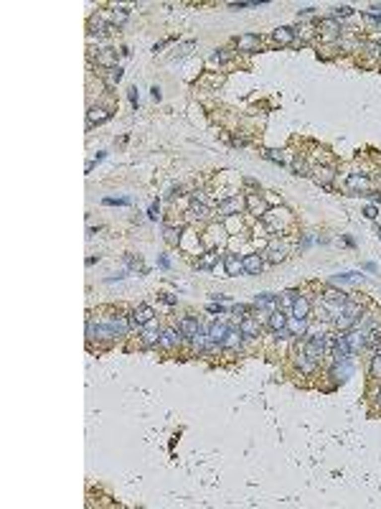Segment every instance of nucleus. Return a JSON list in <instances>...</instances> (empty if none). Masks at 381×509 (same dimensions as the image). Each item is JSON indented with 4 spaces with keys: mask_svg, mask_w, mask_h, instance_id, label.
Segmentation results:
<instances>
[{
    "mask_svg": "<svg viewBox=\"0 0 381 509\" xmlns=\"http://www.w3.org/2000/svg\"><path fill=\"white\" fill-rule=\"evenodd\" d=\"M366 49H369V54H374V56L381 54V46H379V43H366Z\"/></svg>",
    "mask_w": 381,
    "mask_h": 509,
    "instance_id": "obj_44",
    "label": "nucleus"
},
{
    "mask_svg": "<svg viewBox=\"0 0 381 509\" xmlns=\"http://www.w3.org/2000/svg\"><path fill=\"white\" fill-rule=\"evenodd\" d=\"M376 403H379V405H381V390H379V392H376Z\"/></svg>",
    "mask_w": 381,
    "mask_h": 509,
    "instance_id": "obj_49",
    "label": "nucleus"
},
{
    "mask_svg": "<svg viewBox=\"0 0 381 509\" xmlns=\"http://www.w3.org/2000/svg\"><path fill=\"white\" fill-rule=\"evenodd\" d=\"M148 216H150V219H158V204L150 206V214H148Z\"/></svg>",
    "mask_w": 381,
    "mask_h": 509,
    "instance_id": "obj_46",
    "label": "nucleus"
},
{
    "mask_svg": "<svg viewBox=\"0 0 381 509\" xmlns=\"http://www.w3.org/2000/svg\"><path fill=\"white\" fill-rule=\"evenodd\" d=\"M122 74H125V72H122V66H112L109 74H107V84H109V87H115V84L122 79Z\"/></svg>",
    "mask_w": 381,
    "mask_h": 509,
    "instance_id": "obj_30",
    "label": "nucleus"
},
{
    "mask_svg": "<svg viewBox=\"0 0 381 509\" xmlns=\"http://www.w3.org/2000/svg\"><path fill=\"white\" fill-rule=\"evenodd\" d=\"M178 331H181L183 336H196L198 331H201V323H198L196 318L186 316V318H181V321H178Z\"/></svg>",
    "mask_w": 381,
    "mask_h": 509,
    "instance_id": "obj_8",
    "label": "nucleus"
},
{
    "mask_svg": "<svg viewBox=\"0 0 381 509\" xmlns=\"http://www.w3.org/2000/svg\"><path fill=\"white\" fill-rule=\"evenodd\" d=\"M236 46H239V51H254L259 46V36L257 33H244V36L236 38Z\"/></svg>",
    "mask_w": 381,
    "mask_h": 509,
    "instance_id": "obj_11",
    "label": "nucleus"
},
{
    "mask_svg": "<svg viewBox=\"0 0 381 509\" xmlns=\"http://www.w3.org/2000/svg\"><path fill=\"white\" fill-rule=\"evenodd\" d=\"M158 262H160V268H168V265H170V262H168V257H165V255H163V257H160V260H158Z\"/></svg>",
    "mask_w": 381,
    "mask_h": 509,
    "instance_id": "obj_48",
    "label": "nucleus"
},
{
    "mask_svg": "<svg viewBox=\"0 0 381 509\" xmlns=\"http://www.w3.org/2000/svg\"><path fill=\"white\" fill-rule=\"evenodd\" d=\"M312 179H315L318 184H323V186L328 189L330 181H333V171H330V168H315V171H312Z\"/></svg>",
    "mask_w": 381,
    "mask_h": 509,
    "instance_id": "obj_21",
    "label": "nucleus"
},
{
    "mask_svg": "<svg viewBox=\"0 0 381 509\" xmlns=\"http://www.w3.org/2000/svg\"><path fill=\"white\" fill-rule=\"evenodd\" d=\"M181 331H175V328H168V331H163L160 334V346H165V349H173L178 341H181Z\"/></svg>",
    "mask_w": 381,
    "mask_h": 509,
    "instance_id": "obj_15",
    "label": "nucleus"
},
{
    "mask_svg": "<svg viewBox=\"0 0 381 509\" xmlns=\"http://www.w3.org/2000/svg\"><path fill=\"white\" fill-rule=\"evenodd\" d=\"M152 316H155V311L150 305H138L130 313V321H132V326H148V323H152Z\"/></svg>",
    "mask_w": 381,
    "mask_h": 509,
    "instance_id": "obj_2",
    "label": "nucleus"
},
{
    "mask_svg": "<svg viewBox=\"0 0 381 509\" xmlns=\"http://www.w3.org/2000/svg\"><path fill=\"white\" fill-rule=\"evenodd\" d=\"M298 364H300V369H303V372H312L318 362H312V359L307 357V354L303 351V354H300V359H298Z\"/></svg>",
    "mask_w": 381,
    "mask_h": 509,
    "instance_id": "obj_33",
    "label": "nucleus"
},
{
    "mask_svg": "<svg viewBox=\"0 0 381 509\" xmlns=\"http://www.w3.org/2000/svg\"><path fill=\"white\" fill-rule=\"evenodd\" d=\"M89 28H92V31H89L92 36H94V33H97V36H104V33L112 31V26L107 23V20H102V18H92V20H89Z\"/></svg>",
    "mask_w": 381,
    "mask_h": 509,
    "instance_id": "obj_19",
    "label": "nucleus"
},
{
    "mask_svg": "<svg viewBox=\"0 0 381 509\" xmlns=\"http://www.w3.org/2000/svg\"><path fill=\"white\" fill-rule=\"evenodd\" d=\"M318 28H320L323 38H328V41H333L335 36L341 33V26H338V20H333V18H323L320 23H318Z\"/></svg>",
    "mask_w": 381,
    "mask_h": 509,
    "instance_id": "obj_6",
    "label": "nucleus"
},
{
    "mask_svg": "<svg viewBox=\"0 0 381 509\" xmlns=\"http://www.w3.org/2000/svg\"><path fill=\"white\" fill-rule=\"evenodd\" d=\"M236 344H239V334H234V331H229V334H227V339L221 341V346H227V349H234Z\"/></svg>",
    "mask_w": 381,
    "mask_h": 509,
    "instance_id": "obj_38",
    "label": "nucleus"
},
{
    "mask_svg": "<svg viewBox=\"0 0 381 509\" xmlns=\"http://www.w3.org/2000/svg\"><path fill=\"white\" fill-rule=\"evenodd\" d=\"M246 311H249V305H244V303H236V305H231V313H234L236 318H239V316L244 318V313H246Z\"/></svg>",
    "mask_w": 381,
    "mask_h": 509,
    "instance_id": "obj_41",
    "label": "nucleus"
},
{
    "mask_svg": "<svg viewBox=\"0 0 381 509\" xmlns=\"http://www.w3.org/2000/svg\"><path fill=\"white\" fill-rule=\"evenodd\" d=\"M371 377L381 380V354H376V357L371 359Z\"/></svg>",
    "mask_w": 381,
    "mask_h": 509,
    "instance_id": "obj_37",
    "label": "nucleus"
},
{
    "mask_svg": "<svg viewBox=\"0 0 381 509\" xmlns=\"http://www.w3.org/2000/svg\"><path fill=\"white\" fill-rule=\"evenodd\" d=\"M246 206H249V211L252 214H267V202L264 199H259L257 194H249V199H246Z\"/></svg>",
    "mask_w": 381,
    "mask_h": 509,
    "instance_id": "obj_16",
    "label": "nucleus"
},
{
    "mask_svg": "<svg viewBox=\"0 0 381 509\" xmlns=\"http://www.w3.org/2000/svg\"><path fill=\"white\" fill-rule=\"evenodd\" d=\"M264 158H267V161H272V163H280V166L285 163V156H282L280 150H264Z\"/></svg>",
    "mask_w": 381,
    "mask_h": 509,
    "instance_id": "obj_36",
    "label": "nucleus"
},
{
    "mask_svg": "<svg viewBox=\"0 0 381 509\" xmlns=\"http://www.w3.org/2000/svg\"><path fill=\"white\" fill-rule=\"evenodd\" d=\"M86 117H89V127H92V125L107 122V120H109V112H107V109H102V107H92Z\"/></svg>",
    "mask_w": 381,
    "mask_h": 509,
    "instance_id": "obj_18",
    "label": "nucleus"
},
{
    "mask_svg": "<svg viewBox=\"0 0 381 509\" xmlns=\"http://www.w3.org/2000/svg\"><path fill=\"white\" fill-rule=\"evenodd\" d=\"M325 301H330V303H338V305H343L348 298H346V293H341V291H333V288H328L325 291Z\"/></svg>",
    "mask_w": 381,
    "mask_h": 509,
    "instance_id": "obj_29",
    "label": "nucleus"
},
{
    "mask_svg": "<svg viewBox=\"0 0 381 509\" xmlns=\"http://www.w3.org/2000/svg\"><path fill=\"white\" fill-rule=\"evenodd\" d=\"M364 214H366L369 219H376V206H366V209H364Z\"/></svg>",
    "mask_w": 381,
    "mask_h": 509,
    "instance_id": "obj_45",
    "label": "nucleus"
},
{
    "mask_svg": "<svg viewBox=\"0 0 381 509\" xmlns=\"http://www.w3.org/2000/svg\"><path fill=\"white\" fill-rule=\"evenodd\" d=\"M348 15H353V8H348V5H338V8H333V20L335 18H348Z\"/></svg>",
    "mask_w": 381,
    "mask_h": 509,
    "instance_id": "obj_35",
    "label": "nucleus"
},
{
    "mask_svg": "<svg viewBox=\"0 0 381 509\" xmlns=\"http://www.w3.org/2000/svg\"><path fill=\"white\" fill-rule=\"evenodd\" d=\"M285 326H287V316L282 311H272L270 313V328L272 331H282Z\"/></svg>",
    "mask_w": 381,
    "mask_h": 509,
    "instance_id": "obj_23",
    "label": "nucleus"
},
{
    "mask_svg": "<svg viewBox=\"0 0 381 509\" xmlns=\"http://www.w3.org/2000/svg\"><path fill=\"white\" fill-rule=\"evenodd\" d=\"M293 313H295L298 321H307V316H310V301H307L305 296H300V298L293 303Z\"/></svg>",
    "mask_w": 381,
    "mask_h": 509,
    "instance_id": "obj_10",
    "label": "nucleus"
},
{
    "mask_svg": "<svg viewBox=\"0 0 381 509\" xmlns=\"http://www.w3.org/2000/svg\"><path fill=\"white\" fill-rule=\"evenodd\" d=\"M224 268H227V275H239L244 270V262L239 260V255H224Z\"/></svg>",
    "mask_w": 381,
    "mask_h": 509,
    "instance_id": "obj_9",
    "label": "nucleus"
},
{
    "mask_svg": "<svg viewBox=\"0 0 381 509\" xmlns=\"http://www.w3.org/2000/svg\"><path fill=\"white\" fill-rule=\"evenodd\" d=\"M272 38H275V43H280V46H287V43L295 41V28L282 26V28H277V31L272 33Z\"/></svg>",
    "mask_w": 381,
    "mask_h": 509,
    "instance_id": "obj_12",
    "label": "nucleus"
},
{
    "mask_svg": "<svg viewBox=\"0 0 381 509\" xmlns=\"http://www.w3.org/2000/svg\"><path fill=\"white\" fill-rule=\"evenodd\" d=\"M348 374H351V364H348V359H346V362H338V364L333 367V377H335V380H341V382H343V380H348Z\"/></svg>",
    "mask_w": 381,
    "mask_h": 509,
    "instance_id": "obj_24",
    "label": "nucleus"
},
{
    "mask_svg": "<svg viewBox=\"0 0 381 509\" xmlns=\"http://www.w3.org/2000/svg\"><path fill=\"white\" fill-rule=\"evenodd\" d=\"M346 186H348V191H364V189H369V179L366 176H348Z\"/></svg>",
    "mask_w": 381,
    "mask_h": 509,
    "instance_id": "obj_20",
    "label": "nucleus"
},
{
    "mask_svg": "<svg viewBox=\"0 0 381 509\" xmlns=\"http://www.w3.org/2000/svg\"><path fill=\"white\" fill-rule=\"evenodd\" d=\"M241 199H224V202H219V214L221 216H231V214H239L241 211Z\"/></svg>",
    "mask_w": 381,
    "mask_h": 509,
    "instance_id": "obj_7",
    "label": "nucleus"
},
{
    "mask_svg": "<svg viewBox=\"0 0 381 509\" xmlns=\"http://www.w3.org/2000/svg\"><path fill=\"white\" fill-rule=\"evenodd\" d=\"M241 262H244V273H249V275H259L262 268H264V257L257 255V252H254V255H246Z\"/></svg>",
    "mask_w": 381,
    "mask_h": 509,
    "instance_id": "obj_4",
    "label": "nucleus"
},
{
    "mask_svg": "<svg viewBox=\"0 0 381 509\" xmlns=\"http://www.w3.org/2000/svg\"><path fill=\"white\" fill-rule=\"evenodd\" d=\"M275 303H277V298L272 296V293H262V296H257L254 298V308H264V311H277L275 308Z\"/></svg>",
    "mask_w": 381,
    "mask_h": 509,
    "instance_id": "obj_14",
    "label": "nucleus"
},
{
    "mask_svg": "<svg viewBox=\"0 0 381 509\" xmlns=\"http://www.w3.org/2000/svg\"><path fill=\"white\" fill-rule=\"evenodd\" d=\"M104 204L112 206V204H130V199H104Z\"/></svg>",
    "mask_w": 381,
    "mask_h": 509,
    "instance_id": "obj_43",
    "label": "nucleus"
},
{
    "mask_svg": "<svg viewBox=\"0 0 381 509\" xmlns=\"http://www.w3.org/2000/svg\"><path fill=\"white\" fill-rule=\"evenodd\" d=\"M325 349H328V344H325V339L323 336H312V339H307V344H305V354L312 359V362H318L323 354H325Z\"/></svg>",
    "mask_w": 381,
    "mask_h": 509,
    "instance_id": "obj_1",
    "label": "nucleus"
},
{
    "mask_svg": "<svg viewBox=\"0 0 381 509\" xmlns=\"http://www.w3.org/2000/svg\"><path fill=\"white\" fill-rule=\"evenodd\" d=\"M346 339H348V344H351L353 351H358V349H364V346H366V334H364V331H361V334H358V331H351Z\"/></svg>",
    "mask_w": 381,
    "mask_h": 509,
    "instance_id": "obj_22",
    "label": "nucleus"
},
{
    "mask_svg": "<svg viewBox=\"0 0 381 509\" xmlns=\"http://www.w3.org/2000/svg\"><path fill=\"white\" fill-rule=\"evenodd\" d=\"M239 331H241V336H249V339H254V336H259L262 326H259V321H257V318L244 316V318L239 321Z\"/></svg>",
    "mask_w": 381,
    "mask_h": 509,
    "instance_id": "obj_5",
    "label": "nucleus"
},
{
    "mask_svg": "<svg viewBox=\"0 0 381 509\" xmlns=\"http://www.w3.org/2000/svg\"><path fill=\"white\" fill-rule=\"evenodd\" d=\"M216 262H219V252H206V257H201L196 265H198L201 270H211Z\"/></svg>",
    "mask_w": 381,
    "mask_h": 509,
    "instance_id": "obj_26",
    "label": "nucleus"
},
{
    "mask_svg": "<svg viewBox=\"0 0 381 509\" xmlns=\"http://www.w3.org/2000/svg\"><path fill=\"white\" fill-rule=\"evenodd\" d=\"M285 252H287V250H285L282 245H280V247L275 245V247L267 250V260H270V262H282V260H285Z\"/></svg>",
    "mask_w": 381,
    "mask_h": 509,
    "instance_id": "obj_28",
    "label": "nucleus"
},
{
    "mask_svg": "<svg viewBox=\"0 0 381 509\" xmlns=\"http://www.w3.org/2000/svg\"><path fill=\"white\" fill-rule=\"evenodd\" d=\"M193 46H196L193 41L183 43V46H178V49H175V56H186V54H191V49H193Z\"/></svg>",
    "mask_w": 381,
    "mask_h": 509,
    "instance_id": "obj_42",
    "label": "nucleus"
},
{
    "mask_svg": "<svg viewBox=\"0 0 381 509\" xmlns=\"http://www.w3.org/2000/svg\"><path fill=\"white\" fill-rule=\"evenodd\" d=\"M227 334H229V328L224 326V323H211V328H209V341H214V344L221 346V341L227 339Z\"/></svg>",
    "mask_w": 381,
    "mask_h": 509,
    "instance_id": "obj_13",
    "label": "nucleus"
},
{
    "mask_svg": "<svg viewBox=\"0 0 381 509\" xmlns=\"http://www.w3.org/2000/svg\"><path fill=\"white\" fill-rule=\"evenodd\" d=\"M130 102L138 104V90H130Z\"/></svg>",
    "mask_w": 381,
    "mask_h": 509,
    "instance_id": "obj_47",
    "label": "nucleus"
},
{
    "mask_svg": "<svg viewBox=\"0 0 381 509\" xmlns=\"http://www.w3.org/2000/svg\"><path fill=\"white\" fill-rule=\"evenodd\" d=\"M109 326H112V331H115L117 336H122V334H127V331L132 328V321L125 318V316H117V318H112V321H109Z\"/></svg>",
    "mask_w": 381,
    "mask_h": 509,
    "instance_id": "obj_17",
    "label": "nucleus"
},
{
    "mask_svg": "<svg viewBox=\"0 0 381 509\" xmlns=\"http://www.w3.org/2000/svg\"><path fill=\"white\" fill-rule=\"evenodd\" d=\"M379 341H381V334H379V331H369V334H366V346H376Z\"/></svg>",
    "mask_w": 381,
    "mask_h": 509,
    "instance_id": "obj_40",
    "label": "nucleus"
},
{
    "mask_svg": "<svg viewBox=\"0 0 381 509\" xmlns=\"http://www.w3.org/2000/svg\"><path fill=\"white\" fill-rule=\"evenodd\" d=\"M115 59H117V54H115V49H104L102 54H99V59H97V64H102V66H117L115 64Z\"/></svg>",
    "mask_w": 381,
    "mask_h": 509,
    "instance_id": "obj_25",
    "label": "nucleus"
},
{
    "mask_svg": "<svg viewBox=\"0 0 381 509\" xmlns=\"http://www.w3.org/2000/svg\"><path fill=\"white\" fill-rule=\"evenodd\" d=\"M364 20L371 26H381V13H364Z\"/></svg>",
    "mask_w": 381,
    "mask_h": 509,
    "instance_id": "obj_39",
    "label": "nucleus"
},
{
    "mask_svg": "<svg viewBox=\"0 0 381 509\" xmlns=\"http://www.w3.org/2000/svg\"><path fill=\"white\" fill-rule=\"evenodd\" d=\"M163 237L168 245H178L181 242V229H175V227H163Z\"/></svg>",
    "mask_w": 381,
    "mask_h": 509,
    "instance_id": "obj_27",
    "label": "nucleus"
},
{
    "mask_svg": "<svg viewBox=\"0 0 381 509\" xmlns=\"http://www.w3.org/2000/svg\"><path fill=\"white\" fill-rule=\"evenodd\" d=\"M191 216H198V219L209 216V206H206V204H198V202H193V204H191Z\"/></svg>",
    "mask_w": 381,
    "mask_h": 509,
    "instance_id": "obj_32",
    "label": "nucleus"
},
{
    "mask_svg": "<svg viewBox=\"0 0 381 509\" xmlns=\"http://www.w3.org/2000/svg\"><path fill=\"white\" fill-rule=\"evenodd\" d=\"M143 344H145V346H152V344H160V334H158V331H152V328H148L145 334H143Z\"/></svg>",
    "mask_w": 381,
    "mask_h": 509,
    "instance_id": "obj_31",
    "label": "nucleus"
},
{
    "mask_svg": "<svg viewBox=\"0 0 381 509\" xmlns=\"http://www.w3.org/2000/svg\"><path fill=\"white\" fill-rule=\"evenodd\" d=\"M351 354H353V349H351V344H348V339H346V336H338V339L333 341V357L338 359V362L351 359Z\"/></svg>",
    "mask_w": 381,
    "mask_h": 509,
    "instance_id": "obj_3",
    "label": "nucleus"
},
{
    "mask_svg": "<svg viewBox=\"0 0 381 509\" xmlns=\"http://www.w3.org/2000/svg\"><path fill=\"white\" fill-rule=\"evenodd\" d=\"M231 56H234L231 49H219V51L214 54V61H216V64H224V61H229Z\"/></svg>",
    "mask_w": 381,
    "mask_h": 509,
    "instance_id": "obj_34",
    "label": "nucleus"
}]
</instances>
